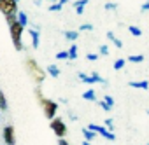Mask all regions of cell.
<instances>
[{"label": "cell", "instance_id": "8992f818", "mask_svg": "<svg viewBox=\"0 0 149 145\" xmlns=\"http://www.w3.org/2000/svg\"><path fill=\"white\" fill-rule=\"evenodd\" d=\"M18 2L16 0H4V2H0V12L4 16L7 14H18Z\"/></svg>", "mask_w": 149, "mask_h": 145}, {"label": "cell", "instance_id": "484cf974", "mask_svg": "<svg viewBox=\"0 0 149 145\" xmlns=\"http://www.w3.org/2000/svg\"><path fill=\"white\" fill-rule=\"evenodd\" d=\"M14 21H18V14H7V16H6V23H7V26H11Z\"/></svg>", "mask_w": 149, "mask_h": 145}, {"label": "cell", "instance_id": "7c38bea8", "mask_svg": "<svg viewBox=\"0 0 149 145\" xmlns=\"http://www.w3.org/2000/svg\"><path fill=\"white\" fill-rule=\"evenodd\" d=\"M105 37H107V40H109V42H112V44H114L118 49H121V47H123V40H119V39L114 35V32H111V30H109Z\"/></svg>", "mask_w": 149, "mask_h": 145}, {"label": "cell", "instance_id": "d4e9b609", "mask_svg": "<svg viewBox=\"0 0 149 145\" xmlns=\"http://www.w3.org/2000/svg\"><path fill=\"white\" fill-rule=\"evenodd\" d=\"M61 9H63V6H61L60 2H54V4L49 6V11H51V12H60Z\"/></svg>", "mask_w": 149, "mask_h": 145}, {"label": "cell", "instance_id": "f35d334b", "mask_svg": "<svg viewBox=\"0 0 149 145\" xmlns=\"http://www.w3.org/2000/svg\"><path fill=\"white\" fill-rule=\"evenodd\" d=\"M58 2H60L61 6H67V4H68V0H58Z\"/></svg>", "mask_w": 149, "mask_h": 145}, {"label": "cell", "instance_id": "7a4b0ae2", "mask_svg": "<svg viewBox=\"0 0 149 145\" xmlns=\"http://www.w3.org/2000/svg\"><path fill=\"white\" fill-rule=\"evenodd\" d=\"M23 30L25 26L19 23V21H14L11 26H9V32H11V39H13V46L16 51H25V44H23Z\"/></svg>", "mask_w": 149, "mask_h": 145}, {"label": "cell", "instance_id": "e0dca14e", "mask_svg": "<svg viewBox=\"0 0 149 145\" xmlns=\"http://www.w3.org/2000/svg\"><path fill=\"white\" fill-rule=\"evenodd\" d=\"M77 52H79V47H77V44H72L70 47H68V59H77Z\"/></svg>", "mask_w": 149, "mask_h": 145}, {"label": "cell", "instance_id": "9c48e42d", "mask_svg": "<svg viewBox=\"0 0 149 145\" xmlns=\"http://www.w3.org/2000/svg\"><path fill=\"white\" fill-rule=\"evenodd\" d=\"M130 88H135V89H142V91H147L149 89V81H130L128 82Z\"/></svg>", "mask_w": 149, "mask_h": 145}, {"label": "cell", "instance_id": "2e32d148", "mask_svg": "<svg viewBox=\"0 0 149 145\" xmlns=\"http://www.w3.org/2000/svg\"><path fill=\"white\" fill-rule=\"evenodd\" d=\"M77 77H79V81H81V82H84V84H91V86L95 84V79H93L91 75H86L84 72H79Z\"/></svg>", "mask_w": 149, "mask_h": 145}, {"label": "cell", "instance_id": "7bdbcfd3", "mask_svg": "<svg viewBox=\"0 0 149 145\" xmlns=\"http://www.w3.org/2000/svg\"><path fill=\"white\" fill-rule=\"evenodd\" d=\"M147 115H149V110H147Z\"/></svg>", "mask_w": 149, "mask_h": 145}, {"label": "cell", "instance_id": "60d3db41", "mask_svg": "<svg viewBox=\"0 0 149 145\" xmlns=\"http://www.w3.org/2000/svg\"><path fill=\"white\" fill-rule=\"evenodd\" d=\"M54 2H58V0H49V4H54Z\"/></svg>", "mask_w": 149, "mask_h": 145}, {"label": "cell", "instance_id": "603a6c76", "mask_svg": "<svg viewBox=\"0 0 149 145\" xmlns=\"http://www.w3.org/2000/svg\"><path fill=\"white\" fill-rule=\"evenodd\" d=\"M125 63H126V59H123V58H118V59L114 61L112 68H114V70H121V68L125 66Z\"/></svg>", "mask_w": 149, "mask_h": 145}, {"label": "cell", "instance_id": "4fadbf2b", "mask_svg": "<svg viewBox=\"0 0 149 145\" xmlns=\"http://www.w3.org/2000/svg\"><path fill=\"white\" fill-rule=\"evenodd\" d=\"M63 37L67 39V40H77L79 39V30H65L63 32Z\"/></svg>", "mask_w": 149, "mask_h": 145}, {"label": "cell", "instance_id": "8fae6325", "mask_svg": "<svg viewBox=\"0 0 149 145\" xmlns=\"http://www.w3.org/2000/svg\"><path fill=\"white\" fill-rule=\"evenodd\" d=\"M88 2H90V0H76V2L72 4V6H74V9H76V12H77L79 16L84 12V7L88 6Z\"/></svg>", "mask_w": 149, "mask_h": 145}, {"label": "cell", "instance_id": "ab89813d", "mask_svg": "<svg viewBox=\"0 0 149 145\" xmlns=\"http://www.w3.org/2000/svg\"><path fill=\"white\" fill-rule=\"evenodd\" d=\"M83 145H95V143H93V142H88V140H84V142H83Z\"/></svg>", "mask_w": 149, "mask_h": 145}, {"label": "cell", "instance_id": "f546056e", "mask_svg": "<svg viewBox=\"0 0 149 145\" xmlns=\"http://www.w3.org/2000/svg\"><path fill=\"white\" fill-rule=\"evenodd\" d=\"M98 56H100L98 52H88V54H86V59H88V61H97Z\"/></svg>", "mask_w": 149, "mask_h": 145}, {"label": "cell", "instance_id": "ba28073f", "mask_svg": "<svg viewBox=\"0 0 149 145\" xmlns=\"http://www.w3.org/2000/svg\"><path fill=\"white\" fill-rule=\"evenodd\" d=\"M28 35L32 37V47L39 49V46H40V30L32 26V28H28Z\"/></svg>", "mask_w": 149, "mask_h": 145}, {"label": "cell", "instance_id": "9a60e30c", "mask_svg": "<svg viewBox=\"0 0 149 145\" xmlns=\"http://www.w3.org/2000/svg\"><path fill=\"white\" fill-rule=\"evenodd\" d=\"M83 135H84V140H88V142H93V140L98 136V135H97L93 129H90L88 126H86V128H83Z\"/></svg>", "mask_w": 149, "mask_h": 145}, {"label": "cell", "instance_id": "30bf717a", "mask_svg": "<svg viewBox=\"0 0 149 145\" xmlns=\"http://www.w3.org/2000/svg\"><path fill=\"white\" fill-rule=\"evenodd\" d=\"M46 72H47V74H49L53 79H58V77L61 75V70H60V68H58V65H54V63H53V65H47Z\"/></svg>", "mask_w": 149, "mask_h": 145}, {"label": "cell", "instance_id": "52a82bcc", "mask_svg": "<svg viewBox=\"0 0 149 145\" xmlns=\"http://www.w3.org/2000/svg\"><path fill=\"white\" fill-rule=\"evenodd\" d=\"M2 136H4V142H6V145H14V143H16L14 128H13L11 124H7V126L4 128V133H2Z\"/></svg>", "mask_w": 149, "mask_h": 145}, {"label": "cell", "instance_id": "4dcf8cb0", "mask_svg": "<svg viewBox=\"0 0 149 145\" xmlns=\"http://www.w3.org/2000/svg\"><path fill=\"white\" fill-rule=\"evenodd\" d=\"M104 102H105V103H107V105H109L111 108L114 107V98H112L111 95H105V96H104Z\"/></svg>", "mask_w": 149, "mask_h": 145}, {"label": "cell", "instance_id": "e575fe53", "mask_svg": "<svg viewBox=\"0 0 149 145\" xmlns=\"http://www.w3.org/2000/svg\"><path fill=\"white\" fill-rule=\"evenodd\" d=\"M58 145H68L67 138H65V136H60V138H58Z\"/></svg>", "mask_w": 149, "mask_h": 145}, {"label": "cell", "instance_id": "d590c367", "mask_svg": "<svg viewBox=\"0 0 149 145\" xmlns=\"http://www.w3.org/2000/svg\"><path fill=\"white\" fill-rule=\"evenodd\" d=\"M68 117H70V121H77V115L74 114L72 110H68Z\"/></svg>", "mask_w": 149, "mask_h": 145}, {"label": "cell", "instance_id": "bcb514c9", "mask_svg": "<svg viewBox=\"0 0 149 145\" xmlns=\"http://www.w3.org/2000/svg\"><path fill=\"white\" fill-rule=\"evenodd\" d=\"M147 145H149V143H147Z\"/></svg>", "mask_w": 149, "mask_h": 145}, {"label": "cell", "instance_id": "ee69618b", "mask_svg": "<svg viewBox=\"0 0 149 145\" xmlns=\"http://www.w3.org/2000/svg\"><path fill=\"white\" fill-rule=\"evenodd\" d=\"M0 2H4V0H0Z\"/></svg>", "mask_w": 149, "mask_h": 145}, {"label": "cell", "instance_id": "f1b7e54d", "mask_svg": "<svg viewBox=\"0 0 149 145\" xmlns=\"http://www.w3.org/2000/svg\"><path fill=\"white\" fill-rule=\"evenodd\" d=\"M56 59H68V51H60V52H56Z\"/></svg>", "mask_w": 149, "mask_h": 145}, {"label": "cell", "instance_id": "5bb4252c", "mask_svg": "<svg viewBox=\"0 0 149 145\" xmlns=\"http://www.w3.org/2000/svg\"><path fill=\"white\" fill-rule=\"evenodd\" d=\"M83 98L86 100V102H97V93H95V89L93 88H90V89H86L84 93H83Z\"/></svg>", "mask_w": 149, "mask_h": 145}, {"label": "cell", "instance_id": "d6a6232c", "mask_svg": "<svg viewBox=\"0 0 149 145\" xmlns=\"http://www.w3.org/2000/svg\"><path fill=\"white\" fill-rule=\"evenodd\" d=\"M98 107H100L102 110H105V112H111V110H112V108H111V107H109V105L104 102V100H102V102H98Z\"/></svg>", "mask_w": 149, "mask_h": 145}, {"label": "cell", "instance_id": "ac0fdd59", "mask_svg": "<svg viewBox=\"0 0 149 145\" xmlns=\"http://www.w3.org/2000/svg\"><path fill=\"white\" fill-rule=\"evenodd\" d=\"M91 77L95 79V84H102V86H109V81H105L100 74H98V72H93V74H91Z\"/></svg>", "mask_w": 149, "mask_h": 145}, {"label": "cell", "instance_id": "83f0119b", "mask_svg": "<svg viewBox=\"0 0 149 145\" xmlns=\"http://www.w3.org/2000/svg\"><path fill=\"white\" fill-rule=\"evenodd\" d=\"M104 126L109 129V131H114V119H111V117H107L105 121H104Z\"/></svg>", "mask_w": 149, "mask_h": 145}, {"label": "cell", "instance_id": "3957f363", "mask_svg": "<svg viewBox=\"0 0 149 145\" xmlns=\"http://www.w3.org/2000/svg\"><path fill=\"white\" fill-rule=\"evenodd\" d=\"M40 102V107H42V112H44V117L47 121H51L53 117H56V112H58V102L54 100H49V98H39Z\"/></svg>", "mask_w": 149, "mask_h": 145}, {"label": "cell", "instance_id": "5b68a950", "mask_svg": "<svg viewBox=\"0 0 149 145\" xmlns=\"http://www.w3.org/2000/svg\"><path fill=\"white\" fill-rule=\"evenodd\" d=\"M88 128L90 129H93L98 136H104L105 140H109V142H114L116 140V135L112 133V131H109L105 126H102V124H88Z\"/></svg>", "mask_w": 149, "mask_h": 145}, {"label": "cell", "instance_id": "8d00e7d4", "mask_svg": "<svg viewBox=\"0 0 149 145\" xmlns=\"http://www.w3.org/2000/svg\"><path fill=\"white\" fill-rule=\"evenodd\" d=\"M58 103H65V105H67V103H68V100H67V98H60V100H58Z\"/></svg>", "mask_w": 149, "mask_h": 145}, {"label": "cell", "instance_id": "4316f807", "mask_svg": "<svg viewBox=\"0 0 149 145\" xmlns=\"http://www.w3.org/2000/svg\"><path fill=\"white\" fill-rule=\"evenodd\" d=\"M91 30H93V23H83L79 26V33L81 32H91Z\"/></svg>", "mask_w": 149, "mask_h": 145}, {"label": "cell", "instance_id": "b9f144b4", "mask_svg": "<svg viewBox=\"0 0 149 145\" xmlns=\"http://www.w3.org/2000/svg\"><path fill=\"white\" fill-rule=\"evenodd\" d=\"M0 121H2V108H0Z\"/></svg>", "mask_w": 149, "mask_h": 145}, {"label": "cell", "instance_id": "1f68e13d", "mask_svg": "<svg viewBox=\"0 0 149 145\" xmlns=\"http://www.w3.org/2000/svg\"><path fill=\"white\" fill-rule=\"evenodd\" d=\"M118 9V4L116 2H107L105 4V11H116Z\"/></svg>", "mask_w": 149, "mask_h": 145}, {"label": "cell", "instance_id": "44dd1931", "mask_svg": "<svg viewBox=\"0 0 149 145\" xmlns=\"http://www.w3.org/2000/svg\"><path fill=\"white\" fill-rule=\"evenodd\" d=\"M128 32H130L133 37H142V30H140L139 26H135V25H130V26H128Z\"/></svg>", "mask_w": 149, "mask_h": 145}, {"label": "cell", "instance_id": "6da1fadb", "mask_svg": "<svg viewBox=\"0 0 149 145\" xmlns=\"http://www.w3.org/2000/svg\"><path fill=\"white\" fill-rule=\"evenodd\" d=\"M25 66H26V72L30 74V77L35 81V84H42L44 82V79H46V70L44 68H40V65L33 59V58H26V61H25Z\"/></svg>", "mask_w": 149, "mask_h": 145}, {"label": "cell", "instance_id": "f6af8a7d", "mask_svg": "<svg viewBox=\"0 0 149 145\" xmlns=\"http://www.w3.org/2000/svg\"><path fill=\"white\" fill-rule=\"evenodd\" d=\"M16 2H19V0H16Z\"/></svg>", "mask_w": 149, "mask_h": 145}, {"label": "cell", "instance_id": "74e56055", "mask_svg": "<svg viewBox=\"0 0 149 145\" xmlns=\"http://www.w3.org/2000/svg\"><path fill=\"white\" fill-rule=\"evenodd\" d=\"M42 2H44V0H33V4L39 7V6H42Z\"/></svg>", "mask_w": 149, "mask_h": 145}, {"label": "cell", "instance_id": "d6986e66", "mask_svg": "<svg viewBox=\"0 0 149 145\" xmlns=\"http://www.w3.org/2000/svg\"><path fill=\"white\" fill-rule=\"evenodd\" d=\"M18 21L26 28V26H28V14H26V12H23V11H18Z\"/></svg>", "mask_w": 149, "mask_h": 145}, {"label": "cell", "instance_id": "cb8c5ba5", "mask_svg": "<svg viewBox=\"0 0 149 145\" xmlns=\"http://www.w3.org/2000/svg\"><path fill=\"white\" fill-rule=\"evenodd\" d=\"M0 108H2V110H7L9 107H7V100H6V95L2 93V91H0Z\"/></svg>", "mask_w": 149, "mask_h": 145}, {"label": "cell", "instance_id": "7402d4cb", "mask_svg": "<svg viewBox=\"0 0 149 145\" xmlns=\"http://www.w3.org/2000/svg\"><path fill=\"white\" fill-rule=\"evenodd\" d=\"M109 52H111V49H109L107 44H102V46L98 47V54H100V56H109Z\"/></svg>", "mask_w": 149, "mask_h": 145}, {"label": "cell", "instance_id": "277c9868", "mask_svg": "<svg viewBox=\"0 0 149 145\" xmlns=\"http://www.w3.org/2000/svg\"><path fill=\"white\" fill-rule=\"evenodd\" d=\"M49 128L53 129V133L60 138V136H67V124H65V119H61V117H53L51 121H49Z\"/></svg>", "mask_w": 149, "mask_h": 145}, {"label": "cell", "instance_id": "ffe728a7", "mask_svg": "<svg viewBox=\"0 0 149 145\" xmlns=\"http://www.w3.org/2000/svg\"><path fill=\"white\" fill-rule=\"evenodd\" d=\"M144 59H146V58H144V54H130L126 61H130V63H142Z\"/></svg>", "mask_w": 149, "mask_h": 145}, {"label": "cell", "instance_id": "836d02e7", "mask_svg": "<svg viewBox=\"0 0 149 145\" xmlns=\"http://www.w3.org/2000/svg\"><path fill=\"white\" fill-rule=\"evenodd\" d=\"M140 12H149V0H146V2L140 6Z\"/></svg>", "mask_w": 149, "mask_h": 145}]
</instances>
